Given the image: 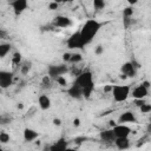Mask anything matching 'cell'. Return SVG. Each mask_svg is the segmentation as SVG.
<instances>
[{"label": "cell", "instance_id": "52a82bcc", "mask_svg": "<svg viewBox=\"0 0 151 151\" xmlns=\"http://www.w3.org/2000/svg\"><path fill=\"white\" fill-rule=\"evenodd\" d=\"M112 130L116 138H129L132 132V130L126 124H117L114 127H112Z\"/></svg>", "mask_w": 151, "mask_h": 151}, {"label": "cell", "instance_id": "ab89813d", "mask_svg": "<svg viewBox=\"0 0 151 151\" xmlns=\"http://www.w3.org/2000/svg\"><path fill=\"white\" fill-rule=\"evenodd\" d=\"M150 26H151V20H150Z\"/></svg>", "mask_w": 151, "mask_h": 151}, {"label": "cell", "instance_id": "4316f807", "mask_svg": "<svg viewBox=\"0 0 151 151\" xmlns=\"http://www.w3.org/2000/svg\"><path fill=\"white\" fill-rule=\"evenodd\" d=\"M139 110H140L142 113H149V112H151V104L144 103V104L139 107Z\"/></svg>", "mask_w": 151, "mask_h": 151}, {"label": "cell", "instance_id": "30bf717a", "mask_svg": "<svg viewBox=\"0 0 151 151\" xmlns=\"http://www.w3.org/2000/svg\"><path fill=\"white\" fill-rule=\"evenodd\" d=\"M68 147V143L66 140V138L60 137L59 139H57L54 143H52L50 145L48 151H65Z\"/></svg>", "mask_w": 151, "mask_h": 151}, {"label": "cell", "instance_id": "836d02e7", "mask_svg": "<svg viewBox=\"0 0 151 151\" xmlns=\"http://www.w3.org/2000/svg\"><path fill=\"white\" fill-rule=\"evenodd\" d=\"M79 125H80V119H79V118H74V119H73V126L78 127Z\"/></svg>", "mask_w": 151, "mask_h": 151}, {"label": "cell", "instance_id": "6da1fadb", "mask_svg": "<svg viewBox=\"0 0 151 151\" xmlns=\"http://www.w3.org/2000/svg\"><path fill=\"white\" fill-rule=\"evenodd\" d=\"M103 26H104V22H100L96 19H88V20L85 21L83 27L79 29L84 46L88 45L93 40V38L98 34V32L100 31V28Z\"/></svg>", "mask_w": 151, "mask_h": 151}, {"label": "cell", "instance_id": "d4e9b609", "mask_svg": "<svg viewBox=\"0 0 151 151\" xmlns=\"http://www.w3.org/2000/svg\"><path fill=\"white\" fill-rule=\"evenodd\" d=\"M93 7H94V9H103L105 7V2L103 0H94Z\"/></svg>", "mask_w": 151, "mask_h": 151}, {"label": "cell", "instance_id": "f35d334b", "mask_svg": "<svg viewBox=\"0 0 151 151\" xmlns=\"http://www.w3.org/2000/svg\"><path fill=\"white\" fill-rule=\"evenodd\" d=\"M2 151H8V150H2Z\"/></svg>", "mask_w": 151, "mask_h": 151}, {"label": "cell", "instance_id": "3957f363", "mask_svg": "<svg viewBox=\"0 0 151 151\" xmlns=\"http://www.w3.org/2000/svg\"><path fill=\"white\" fill-rule=\"evenodd\" d=\"M139 67H140V65L138 63L133 61V60L132 61H126L120 66V72H122V74L126 76L127 78H133V77H136L137 71H138Z\"/></svg>", "mask_w": 151, "mask_h": 151}, {"label": "cell", "instance_id": "83f0119b", "mask_svg": "<svg viewBox=\"0 0 151 151\" xmlns=\"http://www.w3.org/2000/svg\"><path fill=\"white\" fill-rule=\"evenodd\" d=\"M55 80H57V83H58L60 86H66V85H67V80H66L63 76H61V77H59V78H57Z\"/></svg>", "mask_w": 151, "mask_h": 151}, {"label": "cell", "instance_id": "8992f818", "mask_svg": "<svg viewBox=\"0 0 151 151\" xmlns=\"http://www.w3.org/2000/svg\"><path fill=\"white\" fill-rule=\"evenodd\" d=\"M68 71L67 66L65 64H59V65H50L47 68V76H50L51 78H59L63 74H65Z\"/></svg>", "mask_w": 151, "mask_h": 151}, {"label": "cell", "instance_id": "f546056e", "mask_svg": "<svg viewBox=\"0 0 151 151\" xmlns=\"http://www.w3.org/2000/svg\"><path fill=\"white\" fill-rule=\"evenodd\" d=\"M71 55H72V53H70V52H65V53L63 54V60L70 63V60H71Z\"/></svg>", "mask_w": 151, "mask_h": 151}, {"label": "cell", "instance_id": "cb8c5ba5", "mask_svg": "<svg viewBox=\"0 0 151 151\" xmlns=\"http://www.w3.org/2000/svg\"><path fill=\"white\" fill-rule=\"evenodd\" d=\"M132 14H133V8H132V7H126V8L123 9V15H124V18L129 19V18L132 17Z\"/></svg>", "mask_w": 151, "mask_h": 151}, {"label": "cell", "instance_id": "8d00e7d4", "mask_svg": "<svg viewBox=\"0 0 151 151\" xmlns=\"http://www.w3.org/2000/svg\"><path fill=\"white\" fill-rule=\"evenodd\" d=\"M65 151H77V150H76V149H73V147H67Z\"/></svg>", "mask_w": 151, "mask_h": 151}, {"label": "cell", "instance_id": "7402d4cb", "mask_svg": "<svg viewBox=\"0 0 151 151\" xmlns=\"http://www.w3.org/2000/svg\"><path fill=\"white\" fill-rule=\"evenodd\" d=\"M12 64L13 65H17V66H19L21 64V53L15 52L13 54V57H12Z\"/></svg>", "mask_w": 151, "mask_h": 151}, {"label": "cell", "instance_id": "f1b7e54d", "mask_svg": "<svg viewBox=\"0 0 151 151\" xmlns=\"http://www.w3.org/2000/svg\"><path fill=\"white\" fill-rule=\"evenodd\" d=\"M59 7V4L57 2V1H53V2H50L48 4V9H51V11H54V9H57Z\"/></svg>", "mask_w": 151, "mask_h": 151}, {"label": "cell", "instance_id": "e575fe53", "mask_svg": "<svg viewBox=\"0 0 151 151\" xmlns=\"http://www.w3.org/2000/svg\"><path fill=\"white\" fill-rule=\"evenodd\" d=\"M142 84H143V85H144V86H145L146 88H149V87H150V83H149L147 80H145V81H143Z\"/></svg>", "mask_w": 151, "mask_h": 151}, {"label": "cell", "instance_id": "8fae6325", "mask_svg": "<svg viewBox=\"0 0 151 151\" xmlns=\"http://www.w3.org/2000/svg\"><path fill=\"white\" fill-rule=\"evenodd\" d=\"M126 123H137V118L132 111H125L120 113L118 117L117 124H126Z\"/></svg>", "mask_w": 151, "mask_h": 151}, {"label": "cell", "instance_id": "ac0fdd59", "mask_svg": "<svg viewBox=\"0 0 151 151\" xmlns=\"http://www.w3.org/2000/svg\"><path fill=\"white\" fill-rule=\"evenodd\" d=\"M116 147L120 151H124V150H127L130 147V139L129 138H116L114 143Z\"/></svg>", "mask_w": 151, "mask_h": 151}, {"label": "cell", "instance_id": "4fadbf2b", "mask_svg": "<svg viewBox=\"0 0 151 151\" xmlns=\"http://www.w3.org/2000/svg\"><path fill=\"white\" fill-rule=\"evenodd\" d=\"M67 94L71 98H73V99H81V98H84L83 97V88L79 85L74 84V83L67 88Z\"/></svg>", "mask_w": 151, "mask_h": 151}, {"label": "cell", "instance_id": "5bb4252c", "mask_svg": "<svg viewBox=\"0 0 151 151\" xmlns=\"http://www.w3.org/2000/svg\"><path fill=\"white\" fill-rule=\"evenodd\" d=\"M53 25L57 27L65 28V27H68L72 25V20L66 15H57L53 20Z\"/></svg>", "mask_w": 151, "mask_h": 151}, {"label": "cell", "instance_id": "ffe728a7", "mask_svg": "<svg viewBox=\"0 0 151 151\" xmlns=\"http://www.w3.org/2000/svg\"><path fill=\"white\" fill-rule=\"evenodd\" d=\"M93 90H94V83H92L91 85H88V86L84 87V88H83V97H84L85 99H88V98L91 97V94H92Z\"/></svg>", "mask_w": 151, "mask_h": 151}, {"label": "cell", "instance_id": "277c9868", "mask_svg": "<svg viewBox=\"0 0 151 151\" xmlns=\"http://www.w3.org/2000/svg\"><path fill=\"white\" fill-rule=\"evenodd\" d=\"M93 81V74L91 71H84V72H80L77 77H76V80H74V84L79 85L81 88L91 85Z\"/></svg>", "mask_w": 151, "mask_h": 151}, {"label": "cell", "instance_id": "d6986e66", "mask_svg": "<svg viewBox=\"0 0 151 151\" xmlns=\"http://www.w3.org/2000/svg\"><path fill=\"white\" fill-rule=\"evenodd\" d=\"M11 48H12L11 44H7V42L0 44V58H5L7 55V53H9Z\"/></svg>", "mask_w": 151, "mask_h": 151}, {"label": "cell", "instance_id": "2e32d148", "mask_svg": "<svg viewBox=\"0 0 151 151\" xmlns=\"http://www.w3.org/2000/svg\"><path fill=\"white\" fill-rule=\"evenodd\" d=\"M99 137H100V139H101L103 142H105V143H114V140H116V136H114L112 129L103 130V131L99 133Z\"/></svg>", "mask_w": 151, "mask_h": 151}, {"label": "cell", "instance_id": "ba28073f", "mask_svg": "<svg viewBox=\"0 0 151 151\" xmlns=\"http://www.w3.org/2000/svg\"><path fill=\"white\" fill-rule=\"evenodd\" d=\"M14 74L9 71H0V87L1 88H8L13 84Z\"/></svg>", "mask_w": 151, "mask_h": 151}, {"label": "cell", "instance_id": "d590c367", "mask_svg": "<svg viewBox=\"0 0 151 151\" xmlns=\"http://www.w3.org/2000/svg\"><path fill=\"white\" fill-rule=\"evenodd\" d=\"M17 107H18V109H22V107H24V105H22V103H19V104L17 105Z\"/></svg>", "mask_w": 151, "mask_h": 151}, {"label": "cell", "instance_id": "484cf974", "mask_svg": "<svg viewBox=\"0 0 151 151\" xmlns=\"http://www.w3.org/2000/svg\"><path fill=\"white\" fill-rule=\"evenodd\" d=\"M0 142H1L2 144H6V143H8V142H9V134H8L7 132L2 131V132L0 133Z\"/></svg>", "mask_w": 151, "mask_h": 151}, {"label": "cell", "instance_id": "74e56055", "mask_svg": "<svg viewBox=\"0 0 151 151\" xmlns=\"http://www.w3.org/2000/svg\"><path fill=\"white\" fill-rule=\"evenodd\" d=\"M150 125H151V118H150Z\"/></svg>", "mask_w": 151, "mask_h": 151}, {"label": "cell", "instance_id": "1f68e13d", "mask_svg": "<svg viewBox=\"0 0 151 151\" xmlns=\"http://www.w3.org/2000/svg\"><path fill=\"white\" fill-rule=\"evenodd\" d=\"M50 79H51L50 76H44V78H42V84H44V85H48V84H50Z\"/></svg>", "mask_w": 151, "mask_h": 151}, {"label": "cell", "instance_id": "44dd1931", "mask_svg": "<svg viewBox=\"0 0 151 151\" xmlns=\"http://www.w3.org/2000/svg\"><path fill=\"white\" fill-rule=\"evenodd\" d=\"M81 60H83V55H81L80 53H72L70 63H71V64H78V63H80Z\"/></svg>", "mask_w": 151, "mask_h": 151}, {"label": "cell", "instance_id": "9a60e30c", "mask_svg": "<svg viewBox=\"0 0 151 151\" xmlns=\"http://www.w3.org/2000/svg\"><path fill=\"white\" fill-rule=\"evenodd\" d=\"M38 137H39V132L38 131H35V130H33L31 127H25L24 129V139H25V142L32 143V142L37 140Z\"/></svg>", "mask_w": 151, "mask_h": 151}, {"label": "cell", "instance_id": "5b68a950", "mask_svg": "<svg viewBox=\"0 0 151 151\" xmlns=\"http://www.w3.org/2000/svg\"><path fill=\"white\" fill-rule=\"evenodd\" d=\"M66 45L70 50H77V48H84V44L80 37V31H76L70 35V38L66 40Z\"/></svg>", "mask_w": 151, "mask_h": 151}, {"label": "cell", "instance_id": "9c48e42d", "mask_svg": "<svg viewBox=\"0 0 151 151\" xmlns=\"http://www.w3.org/2000/svg\"><path fill=\"white\" fill-rule=\"evenodd\" d=\"M11 7L13 8V12L14 14L18 17V15H21L28 7V2L26 0H14L11 2Z\"/></svg>", "mask_w": 151, "mask_h": 151}, {"label": "cell", "instance_id": "4dcf8cb0", "mask_svg": "<svg viewBox=\"0 0 151 151\" xmlns=\"http://www.w3.org/2000/svg\"><path fill=\"white\" fill-rule=\"evenodd\" d=\"M103 52H104V47H103L101 45H98V46L96 47V51H94V53L99 55V54H101Z\"/></svg>", "mask_w": 151, "mask_h": 151}, {"label": "cell", "instance_id": "7a4b0ae2", "mask_svg": "<svg viewBox=\"0 0 151 151\" xmlns=\"http://www.w3.org/2000/svg\"><path fill=\"white\" fill-rule=\"evenodd\" d=\"M111 93H112V97H113L114 101L123 103L131 94V87L129 85H114L112 87V92Z\"/></svg>", "mask_w": 151, "mask_h": 151}, {"label": "cell", "instance_id": "e0dca14e", "mask_svg": "<svg viewBox=\"0 0 151 151\" xmlns=\"http://www.w3.org/2000/svg\"><path fill=\"white\" fill-rule=\"evenodd\" d=\"M38 104H39V107L41 110L46 111V110H48L51 107L52 101H51V98L47 94H40L39 98H38Z\"/></svg>", "mask_w": 151, "mask_h": 151}, {"label": "cell", "instance_id": "d6a6232c", "mask_svg": "<svg viewBox=\"0 0 151 151\" xmlns=\"http://www.w3.org/2000/svg\"><path fill=\"white\" fill-rule=\"evenodd\" d=\"M52 122H53V125H55V126H60L61 125V119H59V118H54Z\"/></svg>", "mask_w": 151, "mask_h": 151}, {"label": "cell", "instance_id": "603a6c76", "mask_svg": "<svg viewBox=\"0 0 151 151\" xmlns=\"http://www.w3.org/2000/svg\"><path fill=\"white\" fill-rule=\"evenodd\" d=\"M31 63L29 61H26V63H24L22 64V66H21V73L22 74H27L29 71H31Z\"/></svg>", "mask_w": 151, "mask_h": 151}, {"label": "cell", "instance_id": "7c38bea8", "mask_svg": "<svg viewBox=\"0 0 151 151\" xmlns=\"http://www.w3.org/2000/svg\"><path fill=\"white\" fill-rule=\"evenodd\" d=\"M132 97L137 100V99H144L147 94H149V88H146L143 84H140V85H138V86H136L133 90H132Z\"/></svg>", "mask_w": 151, "mask_h": 151}]
</instances>
